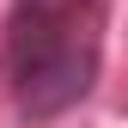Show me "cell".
Instances as JSON below:
<instances>
[{
    "instance_id": "1",
    "label": "cell",
    "mask_w": 128,
    "mask_h": 128,
    "mask_svg": "<svg viewBox=\"0 0 128 128\" xmlns=\"http://www.w3.org/2000/svg\"><path fill=\"white\" fill-rule=\"evenodd\" d=\"M98 0H12L6 12V55H12V86L18 110L30 122H49L73 110L98 79Z\"/></svg>"
}]
</instances>
